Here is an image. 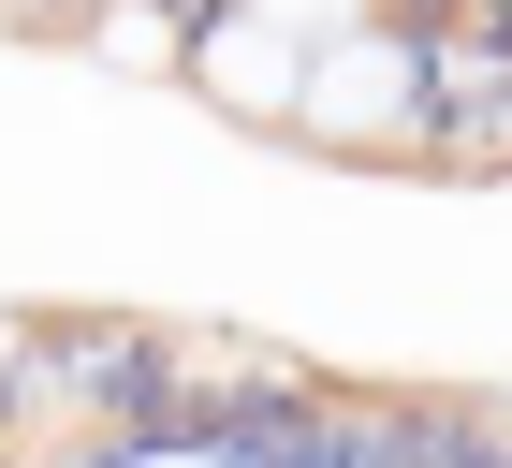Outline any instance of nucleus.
Listing matches in <instances>:
<instances>
[{"instance_id":"1","label":"nucleus","mask_w":512,"mask_h":468,"mask_svg":"<svg viewBox=\"0 0 512 468\" xmlns=\"http://www.w3.org/2000/svg\"><path fill=\"white\" fill-rule=\"evenodd\" d=\"M161 468H176V454H161Z\"/></svg>"}]
</instances>
